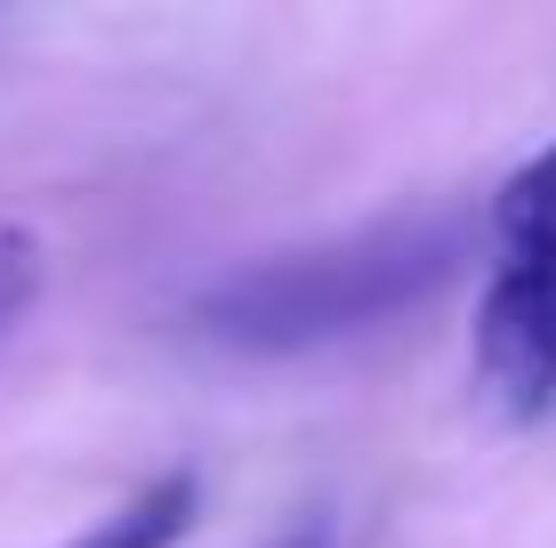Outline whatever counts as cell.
I'll return each mask as SVG.
<instances>
[{
    "label": "cell",
    "instance_id": "obj_1",
    "mask_svg": "<svg viewBox=\"0 0 556 548\" xmlns=\"http://www.w3.org/2000/svg\"><path fill=\"white\" fill-rule=\"evenodd\" d=\"M468 258V218L452 211H404L355 226V234L306 242V251H275L251 267H226L210 291H194L186 323L210 347L235 355H306L339 347V339L395 323V315L428 307L435 291Z\"/></svg>",
    "mask_w": 556,
    "mask_h": 548
},
{
    "label": "cell",
    "instance_id": "obj_3",
    "mask_svg": "<svg viewBox=\"0 0 556 548\" xmlns=\"http://www.w3.org/2000/svg\"><path fill=\"white\" fill-rule=\"evenodd\" d=\"M194 524V476H153L146 493H129L122 508H105L89 533H73L65 548H169Z\"/></svg>",
    "mask_w": 556,
    "mask_h": 548
},
{
    "label": "cell",
    "instance_id": "obj_2",
    "mask_svg": "<svg viewBox=\"0 0 556 548\" xmlns=\"http://www.w3.org/2000/svg\"><path fill=\"white\" fill-rule=\"evenodd\" d=\"M476 395L501 428L556 411V145L516 162L484 211Z\"/></svg>",
    "mask_w": 556,
    "mask_h": 548
},
{
    "label": "cell",
    "instance_id": "obj_5",
    "mask_svg": "<svg viewBox=\"0 0 556 548\" xmlns=\"http://www.w3.org/2000/svg\"><path fill=\"white\" fill-rule=\"evenodd\" d=\"M266 548H339V540H331V524H291V533H275Z\"/></svg>",
    "mask_w": 556,
    "mask_h": 548
},
{
    "label": "cell",
    "instance_id": "obj_4",
    "mask_svg": "<svg viewBox=\"0 0 556 548\" xmlns=\"http://www.w3.org/2000/svg\"><path fill=\"white\" fill-rule=\"evenodd\" d=\"M41 282H49L41 234H33V226H16V218H0V339L25 323V307L41 298Z\"/></svg>",
    "mask_w": 556,
    "mask_h": 548
}]
</instances>
